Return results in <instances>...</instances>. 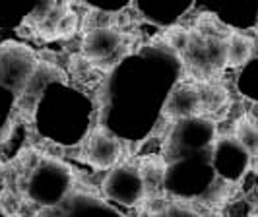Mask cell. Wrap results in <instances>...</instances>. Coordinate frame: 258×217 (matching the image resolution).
<instances>
[{"mask_svg": "<svg viewBox=\"0 0 258 217\" xmlns=\"http://www.w3.org/2000/svg\"><path fill=\"white\" fill-rule=\"evenodd\" d=\"M78 22H80L78 14L66 10V12L60 16V20L56 22V29H54L56 37H70V35H74L78 29Z\"/></svg>", "mask_w": 258, "mask_h": 217, "instance_id": "cell-7", "label": "cell"}, {"mask_svg": "<svg viewBox=\"0 0 258 217\" xmlns=\"http://www.w3.org/2000/svg\"><path fill=\"white\" fill-rule=\"evenodd\" d=\"M167 115L169 116H192L196 113L202 111V105H200V95L198 90L194 86H181L171 93L167 101Z\"/></svg>", "mask_w": 258, "mask_h": 217, "instance_id": "cell-3", "label": "cell"}, {"mask_svg": "<svg viewBox=\"0 0 258 217\" xmlns=\"http://www.w3.org/2000/svg\"><path fill=\"white\" fill-rule=\"evenodd\" d=\"M86 159L97 169H107L120 159V143L103 130L93 132L86 148Z\"/></svg>", "mask_w": 258, "mask_h": 217, "instance_id": "cell-2", "label": "cell"}, {"mask_svg": "<svg viewBox=\"0 0 258 217\" xmlns=\"http://www.w3.org/2000/svg\"><path fill=\"white\" fill-rule=\"evenodd\" d=\"M188 41H190V33L184 27H173L167 33V43L179 52H186Z\"/></svg>", "mask_w": 258, "mask_h": 217, "instance_id": "cell-8", "label": "cell"}, {"mask_svg": "<svg viewBox=\"0 0 258 217\" xmlns=\"http://www.w3.org/2000/svg\"><path fill=\"white\" fill-rule=\"evenodd\" d=\"M250 217H256V213H252V215H250Z\"/></svg>", "mask_w": 258, "mask_h": 217, "instance_id": "cell-9", "label": "cell"}, {"mask_svg": "<svg viewBox=\"0 0 258 217\" xmlns=\"http://www.w3.org/2000/svg\"><path fill=\"white\" fill-rule=\"evenodd\" d=\"M120 49V35L115 29H91L84 39V54L91 64L109 66V60L115 58Z\"/></svg>", "mask_w": 258, "mask_h": 217, "instance_id": "cell-1", "label": "cell"}, {"mask_svg": "<svg viewBox=\"0 0 258 217\" xmlns=\"http://www.w3.org/2000/svg\"><path fill=\"white\" fill-rule=\"evenodd\" d=\"M252 39L243 33H229L225 39V64L227 66H241L252 54Z\"/></svg>", "mask_w": 258, "mask_h": 217, "instance_id": "cell-4", "label": "cell"}, {"mask_svg": "<svg viewBox=\"0 0 258 217\" xmlns=\"http://www.w3.org/2000/svg\"><path fill=\"white\" fill-rule=\"evenodd\" d=\"M140 180L144 182V186L150 192H155L159 188V184L163 182L165 177V163L157 157H150V159H144L140 163Z\"/></svg>", "mask_w": 258, "mask_h": 217, "instance_id": "cell-5", "label": "cell"}, {"mask_svg": "<svg viewBox=\"0 0 258 217\" xmlns=\"http://www.w3.org/2000/svg\"><path fill=\"white\" fill-rule=\"evenodd\" d=\"M237 140L243 143V148H245L250 155L256 154L258 132H256V126H254L252 122H248V120L243 118V120L237 124Z\"/></svg>", "mask_w": 258, "mask_h": 217, "instance_id": "cell-6", "label": "cell"}]
</instances>
